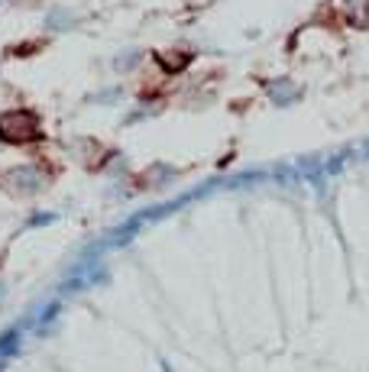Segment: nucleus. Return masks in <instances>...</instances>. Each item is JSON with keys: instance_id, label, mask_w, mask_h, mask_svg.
I'll return each mask as SVG.
<instances>
[{"instance_id": "nucleus-1", "label": "nucleus", "mask_w": 369, "mask_h": 372, "mask_svg": "<svg viewBox=\"0 0 369 372\" xmlns=\"http://www.w3.org/2000/svg\"><path fill=\"white\" fill-rule=\"evenodd\" d=\"M0 140L4 143H33L39 140V120L29 110H14L0 117Z\"/></svg>"}]
</instances>
